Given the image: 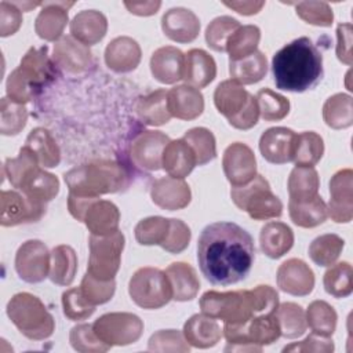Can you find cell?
<instances>
[{
  "label": "cell",
  "mask_w": 353,
  "mask_h": 353,
  "mask_svg": "<svg viewBox=\"0 0 353 353\" xmlns=\"http://www.w3.org/2000/svg\"><path fill=\"white\" fill-rule=\"evenodd\" d=\"M268 73V59L261 51L239 59L229 61V74L232 80L237 81L241 85L255 84L261 81Z\"/></svg>",
  "instance_id": "cell-36"
},
{
  "label": "cell",
  "mask_w": 353,
  "mask_h": 353,
  "mask_svg": "<svg viewBox=\"0 0 353 353\" xmlns=\"http://www.w3.org/2000/svg\"><path fill=\"white\" fill-rule=\"evenodd\" d=\"M170 229V219L149 216L141 219L135 226V240L141 245H161Z\"/></svg>",
  "instance_id": "cell-50"
},
{
  "label": "cell",
  "mask_w": 353,
  "mask_h": 353,
  "mask_svg": "<svg viewBox=\"0 0 353 353\" xmlns=\"http://www.w3.org/2000/svg\"><path fill=\"white\" fill-rule=\"evenodd\" d=\"M72 1H44L34 22L37 36L47 41H58L68 23V10Z\"/></svg>",
  "instance_id": "cell-23"
},
{
  "label": "cell",
  "mask_w": 353,
  "mask_h": 353,
  "mask_svg": "<svg viewBox=\"0 0 353 353\" xmlns=\"http://www.w3.org/2000/svg\"><path fill=\"white\" fill-rule=\"evenodd\" d=\"M168 110L179 120L197 119L204 110V97L199 88L188 84L175 85L167 92Z\"/></svg>",
  "instance_id": "cell-25"
},
{
  "label": "cell",
  "mask_w": 353,
  "mask_h": 353,
  "mask_svg": "<svg viewBox=\"0 0 353 353\" xmlns=\"http://www.w3.org/2000/svg\"><path fill=\"white\" fill-rule=\"evenodd\" d=\"M128 294L142 309H160L172 299V290L165 272L157 268H139L130 279Z\"/></svg>",
  "instance_id": "cell-9"
},
{
  "label": "cell",
  "mask_w": 353,
  "mask_h": 353,
  "mask_svg": "<svg viewBox=\"0 0 353 353\" xmlns=\"http://www.w3.org/2000/svg\"><path fill=\"white\" fill-rule=\"evenodd\" d=\"M254 261V240L237 223L219 221L201 230L197 241V262L211 284L232 285L244 280Z\"/></svg>",
  "instance_id": "cell-1"
},
{
  "label": "cell",
  "mask_w": 353,
  "mask_h": 353,
  "mask_svg": "<svg viewBox=\"0 0 353 353\" xmlns=\"http://www.w3.org/2000/svg\"><path fill=\"white\" fill-rule=\"evenodd\" d=\"M183 336L189 345L199 349H208L221 341L222 330L215 319L204 313H197L183 324Z\"/></svg>",
  "instance_id": "cell-29"
},
{
  "label": "cell",
  "mask_w": 353,
  "mask_h": 353,
  "mask_svg": "<svg viewBox=\"0 0 353 353\" xmlns=\"http://www.w3.org/2000/svg\"><path fill=\"white\" fill-rule=\"evenodd\" d=\"M288 212L291 221L299 228H316L325 222L328 212L327 204L317 194L313 199L302 200V201H288Z\"/></svg>",
  "instance_id": "cell-35"
},
{
  "label": "cell",
  "mask_w": 353,
  "mask_h": 353,
  "mask_svg": "<svg viewBox=\"0 0 353 353\" xmlns=\"http://www.w3.org/2000/svg\"><path fill=\"white\" fill-rule=\"evenodd\" d=\"M324 290L334 298H346L353 291L352 265L349 262L332 263L323 277Z\"/></svg>",
  "instance_id": "cell-46"
},
{
  "label": "cell",
  "mask_w": 353,
  "mask_h": 353,
  "mask_svg": "<svg viewBox=\"0 0 353 353\" xmlns=\"http://www.w3.org/2000/svg\"><path fill=\"white\" fill-rule=\"evenodd\" d=\"M255 98L259 108V116L265 121H279L290 113V101L270 88H261Z\"/></svg>",
  "instance_id": "cell-48"
},
{
  "label": "cell",
  "mask_w": 353,
  "mask_h": 353,
  "mask_svg": "<svg viewBox=\"0 0 353 353\" xmlns=\"http://www.w3.org/2000/svg\"><path fill=\"white\" fill-rule=\"evenodd\" d=\"M190 237L192 232L189 226L181 219L171 218L167 237L160 247L170 254H179L189 245Z\"/></svg>",
  "instance_id": "cell-57"
},
{
  "label": "cell",
  "mask_w": 353,
  "mask_h": 353,
  "mask_svg": "<svg viewBox=\"0 0 353 353\" xmlns=\"http://www.w3.org/2000/svg\"><path fill=\"white\" fill-rule=\"evenodd\" d=\"M62 309L63 314L73 321L85 320L95 312V306L85 299L80 287L70 288L62 294Z\"/></svg>",
  "instance_id": "cell-54"
},
{
  "label": "cell",
  "mask_w": 353,
  "mask_h": 353,
  "mask_svg": "<svg viewBox=\"0 0 353 353\" xmlns=\"http://www.w3.org/2000/svg\"><path fill=\"white\" fill-rule=\"evenodd\" d=\"M230 197L237 208L245 211L255 221L279 218L283 214L281 200L272 192L265 176L258 175L243 186H233Z\"/></svg>",
  "instance_id": "cell-8"
},
{
  "label": "cell",
  "mask_w": 353,
  "mask_h": 353,
  "mask_svg": "<svg viewBox=\"0 0 353 353\" xmlns=\"http://www.w3.org/2000/svg\"><path fill=\"white\" fill-rule=\"evenodd\" d=\"M272 74L277 88L305 92L323 80V55L309 37H298L273 55Z\"/></svg>",
  "instance_id": "cell-2"
},
{
  "label": "cell",
  "mask_w": 353,
  "mask_h": 353,
  "mask_svg": "<svg viewBox=\"0 0 353 353\" xmlns=\"http://www.w3.org/2000/svg\"><path fill=\"white\" fill-rule=\"evenodd\" d=\"M345 240L335 233L316 237L309 245V256L317 266H331L339 258Z\"/></svg>",
  "instance_id": "cell-44"
},
{
  "label": "cell",
  "mask_w": 353,
  "mask_h": 353,
  "mask_svg": "<svg viewBox=\"0 0 353 353\" xmlns=\"http://www.w3.org/2000/svg\"><path fill=\"white\" fill-rule=\"evenodd\" d=\"M197 165L196 154L185 139L170 141L163 150L161 168L170 176L183 179Z\"/></svg>",
  "instance_id": "cell-28"
},
{
  "label": "cell",
  "mask_w": 353,
  "mask_h": 353,
  "mask_svg": "<svg viewBox=\"0 0 353 353\" xmlns=\"http://www.w3.org/2000/svg\"><path fill=\"white\" fill-rule=\"evenodd\" d=\"M259 244L262 252L266 256L272 259H279L292 248L294 232L284 222L270 221L265 223L261 229Z\"/></svg>",
  "instance_id": "cell-32"
},
{
  "label": "cell",
  "mask_w": 353,
  "mask_h": 353,
  "mask_svg": "<svg viewBox=\"0 0 353 353\" xmlns=\"http://www.w3.org/2000/svg\"><path fill=\"white\" fill-rule=\"evenodd\" d=\"M7 316L29 339L43 341L52 335L55 321L44 303L33 294L18 292L7 303Z\"/></svg>",
  "instance_id": "cell-7"
},
{
  "label": "cell",
  "mask_w": 353,
  "mask_h": 353,
  "mask_svg": "<svg viewBox=\"0 0 353 353\" xmlns=\"http://www.w3.org/2000/svg\"><path fill=\"white\" fill-rule=\"evenodd\" d=\"M69 342L77 352H106L110 349L109 345L102 342L94 332L92 324H77L70 330Z\"/></svg>",
  "instance_id": "cell-53"
},
{
  "label": "cell",
  "mask_w": 353,
  "mask_h": 353,
  "mask_svg": "<svg viewBox=\"0 0 353 353\" xmlns=\"http://www.w3.org/2000/svg\"><path fill=\"white\" fill-rule=\"evenodd\" d=\"M296 132L287 127L268 128L259 138V152L272 164L292 161Z\"/></svg>",
  "instance_id": "cell-19"
},
{
  "label": "cell",
  "mask_w": 353,
  "mask_h": 353,
  "mask_svg": "<svg viewBox=\"0 0 353 353\" xmlns=\"http://www.w3.org/2000/svg\"><path fill=\"white\" fill-rule=\"evenodd\" d=\"M80 290L85 296V299L94 306H97V305L106 303L108 301L112 299L116 290V281L114 280L103 281V280L95 279L90 273H85L81 280Z\"/></svg>",
  "instance_id": "cell-55"
},
{
  "label": "cell",
  "mask_w": 353,
  "mask_h": 353,
  "mask_svg": "<svg viewBox=\"0 0 353 353\" xmlns=\"http://www.w3.org/2000/svg\"><path fill=\"white\" fill-rule=\"evenodd\" d=\"M185 54L172 46L157 48L150 58V72L163 84H174L183 79Z\"/></svg>",
  "instance_id": "cell-24"
},
{
  "label": "cell",
  "mask_w": 353,
  "mask_h": 353,
  "mask_svg": "<svg viewBox=\"0 0 353 353\" xmlns=\"http://www.w3.org/2000/svg\"><path fill=\"white\" fill-rule=\"evenodd\" d=\"M90 256L87 273L95 279L114 280L120 269L121 252L124 248V234L120 230L106 236L91 234L88 240Z\"/></svg>",
  "instance_id": "cell-10"
},
{
  "label": "cell",
  "mask_w": 353,
  "mask_h": 353,
  "mask_svg": "<svg viewBox=\"0 0 353 353\" xmlns=\"http://www.w3.org/2000/svg\"><path fill=\"white\" fill-rule=\"evenodd\" d=\"M336 57L345 65H352V23L336 26Z\"/></svg>",
  "instance_id": "cell-60"
},
{
  "label": "cell",
  "mask_w": 353,
  "mask_h": 353,
  "mask_svg": "<svg viewBox=\"0 0 353 353\" xmlns=\"http://www.w3.org/2000/svg\"><path fill=\"white\" fill-rule=\"evenodd\" d=\"M279 294L270 285H256L252 290L207 291L200 298L201 313L228 324H243L251 317L274 313Z\"/></svg>",
  "instance_id": "cell-3"
},
{
  "label": "cell",
  "mask_w": 353,
  "mask_h": 353,
  "mask_svg": "<svg viewBox=\"0 0 353 353\" xmlns=\"http://www.w3.org/2000/svg\"><path fill=\"white\" fill-rule=\"evenodd\" d=\"M222 168L232 186H243L256 176V159L243 142L229 145L222 156Z\"/></svg>",
  "instance_id": "cell-14"
},
{
  "label": "cell",
  "mask_w": 353,
  "mask_h": 353,
  "mask_svg": "<svg viewBox=\"0 0 353 353\" xmlns=\"http://www.w3.org/2000/svg\"><path fill=\"white\" fill-rule=\"evenodd\" d=\"M83 222L91 234L106 236L119 230L120 211L112 201L97 199L88 205Z\"/></svg>",
  "instance_id": "cell-30"
},
{
  "label": "cell",
  "mask_w": 353,
  "mask_h": 353,
  "mask_svg": "<svg viewBox=\"0 0 353 353\" xmlns=\"http://www.w3.org/2000/svg\"><path fill=\"white\" fill-rule=\"evenodd\" d=\"M240 22L229 15H221L214 18L205 29V41L210 48L218 52L226 51V43L229 37L240 28Z\"/></svg>",
  "instance_id": "cell-49"
},
{
  "label": "cell",
  "mask_w": 353,
  "mask_h": 353,
  "mask_svg": "<svg viewBox=\"0 0 353 353\" xmlns=\"http://www.w3.org/2000/svg\"><path fill=\"white\" fill-rule=\"evenodd\" d=\"M139 62L141 47L128 36H119L113 39L105 48V63L116 73L131 72L139 65Z\"/></svg>",
  "instance_id": "cell-26"
},
{
  "label": "cell",
  "mask_w": 353,
  "mask_h": 353,
  "mask_svg": "<svg viewBox=\"0 0 353 353\" xmlns=\"http://www.w3.org/2000/svg\"><path fill=\"white\" fill-rule=\"evenodd\" d=\"M170 141L161 131H141L130 145V157L138 168L157 171L161 168L163 150Z\"/></svg>",
  "instance_id": "cell-13"
},
{
  "label": "cell",
  "mask_w": 353,
  "mask_h": 353,
  "mask_svg": "<svg viewBox=\"0 0 353 353\" xmlns=\"http://www.w3.org/2000/svg\"><path fill=\"white\" fill-rule=\"evenodd\" d=\"M69 193L99 197L125 190L130 185L127 170L114 160H95L77 165L63 174Z\"/></svg>",
  "instance_id": "cell-4"
},
{
  "label": "cell",
  "mask_w": 353,
  "mask_h": 353,
  "mask_svg": "<svg viewBox=\"0 0 353 353\" xmlns=\"http://www.w3.org/2000/svg\"><path fill=\"white\" fill-rule=\"evenodd\" d=\"M172 290V299L186 302L196 298L200 290V280L193 266L186 262H174L165 269Z\"/></svg>",
  "instance_id": "cell-33"
},
{
  "label": "cell",
  "mask_w": 353,
  "mask_h": 353,
  "mask_svg": "<svg viewBox=\"0 0 353 353\" xmlns=\"http://www.w3.org/2000/svg\"><path fill=\"white\" fill-rule=\"evenodd\" d=\"M55 62L48 57L47 46L29 48L21 63L14 69L6 83L7 98L17 103L32 101L46 85L57 77Z\"/></svg>",
  "instance_id": "cell-6"
},
{
  "label": "cell",
  "mask_w": 353,
  "mask_h": 353,
  "mask_svg": "<svg viewBox=\"0 0 353 353\" xmlns=\"http://www.w3.org/2000/svg\"><path fill=\"white\" fill-rule=\"evenodd\" d=\"M106 32L108 19L97 10L80 11L70 22V36L88 47L99 43Z\"/></svg>",
  "instance_id": "cell-31"
},
{
  "label": "cell",
  "mask_w": 353,
  "mask_h": 353,
  "mask_svg": "<svg viewBox=\"0 0 353 353\" xmlns=\"http://www.w3.org/2000/svg\"><path fill=\"white\" fill-rule=\"evenodd\" d=\"M165 90H156L142 98L137 103V114L142 123L148 125H163L172 117L168 110Z\"/></svg>",
  "instance_id": "cell-37"
},
{
  "label": "cell",
  "mask_w": 353,
  "mask_h": 353,
  "mask_svg": "<svg viewBox=\"0 0 353 353\" xmlns=\"http://www.w3.org/2000/svg\"><path fill=\"white\" fill-rule=\"evenodd\" d=\"M47 205H40L29 200L23 193L15 190L1 192V218L3 226H17L21 223L37 222L46 214Z\"/></svg>",
  "instance_id": "cell-16"
},
{
  "label": "cell",
  "mask_w": 353,
  "mask_h": 353,
  "mask_svg": "<svg viewBox=\"0 0 353 353\" xmlns=\"http://www.w3.org/2000/svg\"><path fill=\"white\" fill-rule=\"evenodd\" d=\"M193 149L197 165H204L216 157V142L214 134L204 127H194L182 137Z\"/></svg>",
  "instance_id": "cell-47"
},
{
  "label": "cell",
  "mask_w": 353,
  "mask_h": 353,
  "mask_svg": "<svg viewBox=\"0 0 353 353\" xmlns=\"http://www.w3.org/2000/svg\"><path fill=\"white\" fill-rule=\"evenodd\" d=\"M150 197L157 207L176 211L188 207L192 193L189 185L183 179L168 175L153 181L150 186Z\"/></svg>",
  "instance_id": "cell-20"
},
{
  "label": "cell",
  "mask_w": 353,
  "mask_h": 353,
  "mask_svg": "<svg viewBox=\"0 0 353 353\" xmlns=\"http://www.w3.org/2000/svg\"><path fill=\"white\" fill-rule=\"evenodd\" d=\"M324 154V141L314 131H303L296 134L292 161L295 165L313 167Z\"/></svg>",
  "instance_id": "cell-41"
},
{
  "label": "cell",
  "mask_w": 353,
  "mask_h": 353,
  "mask_svg": "<svg viewBox=\"0 0 353 353\" xmlns=\"http://www.w3.org/2000/svg\"><path fill=\"white\" fill-rule=\"evenodd\" d=\"M223 4L241 15H254L262 10L265 1H223Z\"/></svg>",
  "instance_id": "cell-62"
},
{
  "label": "cell",
  "mask_w": 353,
  "mask_h": 353,
  "mask_svg": "<svg viewBox=\"0 0 353 353\" xmlns=\"http://www.w3.org/2000/svg\"><path fill=\"white\" fill-rule=\"evenodd\" d=\"M216 76L214 58L201 48H192L185 54L183 81L194 88L207 87Z\"/></svg>",
  "instance_id": "cell-27"
},
{
  "label": "cell",
  "mask_w": 353,
  "mask_h": 353,
  "mask_svg": "<svg viewBox=\"0 0 353 353\" xmlns=\"http://www.w3.org/2000/svg\"><path fill=\"white\" fill-rule=\"evenodd\" d=\"M327 212L336 223H349L353 218V171L343 168L330 181V203Z\"/></svg>",
  "instance_id": "cell-15"
},
{
  "label": "cell",
  "mask_w": 353,
  "mask_h": 353,
  "mask_svg": "<svg viewBox=\"0 0 353 353\" xmlns=\"http://www.w3.org/2000/svg\"><path fill=\"white\" fill-rule=\"evenodd\" d=\"M51 252L40 240L22 243L15 254V270L21 280L36 284L50 274Z\"/></svg>",
  "instance_id": "cell-12"
},
{
  "label": "cell",
  "mask_w": 353,
  "mask_h": 353,
  "mask_svg": "<svg viewBox=\"0 0 353 353\" xmlns=\"http://www.w3.org/2000/svg\"><path fill=\"white\" fill-rule=\"evenodd\" d=\"M0 132L3 135L19 134L28 121V110L23 103H17L7 97L1 98L0 103Z\"/></svg>",
  "instance_id": "cell-51"
},
{
  "label": "cell",
  "mask_w": 353,
  "mask_h": 353,
  "mask_svg": "<svg viewBox=\"0 0 353 353\" xmlns=\"http://www.w3.org/2000/svg\"><path fill=\"white\" fill-rule=\"evenodd\" d=\"M92 328L97 336L110 347L125 346L135 343L141 338L143 332V323L137 314L116 312L106 313L97 319Z\"/></svg>",
  "instance_id": "cell-11"
},
{
  "label": "cell",
  "mask_w": 353,
  "mask_h": 353,
  "mask_svg": "<svg viewBox=\"0 0 353 353\" xmlns=\"http://www.w3.org/2000/svg\"><path fill=\"white\" fill-rule=\"evenodd\" d=\"M252 94H250L241 84L234 80H223L218 84L214 92V105L216 110L225 116L232 125L243 110L248 106L252 99Z\"/></svg>",
  "instance_id": "cell-21"
},
{
  "label": "cell",
  "mask_w": 353,
  "mask_h": 353,
  "mask_svg": "<svg viewBox=\"0 0 353 353\" xmlns=\"http://www.w3.org/2000/svg\"><path fill=\"white\" fill-rule=\"evenodd\" d=\"M274 314L280 324L281 336L294 339L305 334L307 328L306 314L299 305L294 302H284L277 306Z\"/></svg>",
  "instance_id": "cell-43"
},
{
  "label": "cell",
  "mask_w": 353,
  "mask_h": 353,
  "mask_svg": "<svg viewBox=\"0 0 353 353\" xmlns=\"http://www.w3.org/2000/svg\"><path fill=\"white\" fill-rule=\"evenodd\" d=\"M4 174L12 188L36 204L47 205L59 193L58 178L44 171L34 153L26 146L19 149L17 157L6 160Z\"/></svg>",
  "instance_id": "cell-5"
},
{
  "label": "cell",
  "mask_w": 353,
  "mask_h": 353,
  "mask_svg": "<svg viewBox=\"0 0 353 353\" xmlns=\"http://www.w3.org/2000/svg\"><path fill=\"white\" fill-rule=\"evenodd\" d=\"M52 61L65 72L83 73L92 65V52L88 46L68 34L55 43Z\"/></svg>",
  "instance_id": "cell-18"
},
{
  "label": "cell",
  "mask_w": 353,
  "mask_h": 353,
  "mask_svg": "<svg viewBox=\"0 0 353 353\" xmlns=\"http://www.w3.org/2000/svg\"><path fill=\"white\" fill-rule=\"evenodd\" d=\"M276 281L281 291L294 296H305L314 288V273L302 259L291 258L279 266Z\"/></svg>",
  "instance_id": "cell-17"
},
{
  "label": "cell",
  "mask_w": 353,
  "mask_h": 353,
  "mask_svg": "<svg viewBox=\"0 0 353 353\" xmlns=\"http://www.w3.org/2000/svg\"><path fill=\"white\" fill-rule=\"evenodd\" d=\"M323 119L334 130L350 127L353 124L352 97L343 92L330 97L323 106Z\"/></svg>",
  "instance_id": "cell-40"
},
{
  "label": "cell",
  "mask_w": 353,
  "mask_h": 353,
  "mask_svg": "<svg viewBox=\"0 0 353 353\" xmlns=\"http://www.w3.org/2000/svg\"><path fill=\"white\" fill-rule=\"evenodd\" d=\"M22 25V11L12 1L0 3V36L14 34Z\"/></svg>",
  "instance_id": "cell-58"
},
{
  "label": "cell",
  "mask_w": 353,
  "mask_h": 353,
  "mask_svg": "<svg viewBox=\"0 0 353 353\" xmlns=\"http://www.w3.org/2000/svg\"><path fill=\"white\" fill-rule=\"evenodd\" d=\"M320 179L314 167L295 165L290 172L287 188L291 201L313 199L319 194Z\"/></svg>",
  "instance_id": "cell-39"
},
{
  "label": "cell",
  "mask_w": 353,
  "mask_h": 353,
  "mask_svg": "<svg viewBox=\"0 0 353 353\" xmlns=\"http://www.w3.org/2000/svg\"><path fill=\"white\" fill-rule=\"evenodd\" d=\"M261 40V30L255 25L240 26L228 40L226 52L229 54V61H239L251 54L258 48Z\"/></svg>",
  "instance_id": "cell-42"
},
{
  "label": "cell",
  "mask_w": 353,
  "mask_h": 353,
  "mask_svg": "<svg viewBox=\"0 0 353 353\" xmlns=\"http://www.w3.org/2000/svg\"><path fill=\"white\" fill-rule=\"evenodd\" d=\"M296 15L306 23L328 28L332 25L334 12L325 1H299L295 3Z\"/></svg>",
  "instance_id": "cell-52"
},
{
  "label": "cell",
  "mask_w": 353,
  "mask_h": 353,
  "mask_svg": "<svg viewBox=\"0 0 353 353\" xmlns=\"http://www.w3.org/2000/svg\"><path fill=\"white\" fill-rule=\"evenodd\" d=\"M148 349L152 352H189L190 347L183 332L178 330H160L150 336Z\"/></svg>",
  "instance_id": "cell-56"
},
{
  "label": "cell",
  "mask_w": 353,
  "mask_h": 353,
  "mask_svg": "<svg viewBox=\"0 0 353 353\" xmlns=\"http://www.w3.org/2000/svg\"><path fill=\"white\" fill-rule=\"evenodd\" d=\"M23 146L34 153L40 167L43 168H54L61 161L59 146L51 132L44 127L33 128L29 132Z\"/></svg>",
  "instance_id": "cell-34"
},
{
  "label": "cell",
  "mask_w": 353,
  "mask_h": 353,
  "mask_svg": "<svg viewBox=\"0 0 353 353\" xmlns=\"http://www.w3.org/2000/svg\"><path fill=\"white\" fill-rule=\"evenodd\" d=\"M334 342L330 336H323L319 334H309L303 341L291 343L283 349V352H332Z\"/></svg>",
  "instance_id": "cell-59"
},
{
  "label": "cell",
  "mask_w": 353,
  "mask_h": 353,
  "mask_svg": "<svg viewBox=\"0 0 353 353\" xmlns=\"http://www.w3.org/2000/svg\"><path fill=\"white\" fill-rule=\"evenodd\" d=\"M161 29L172 41L190 43L200 33V21L192 10L174 7L164 12L161 18Z\"/></svg>",
  "instance_id": "cell-22"
},
{
  "label": "cell",
  "mask_w": 353,
  "mask_h": 353,
  "mask_svg": "<svg viewBox=\"0 0 353 353\" xmlns=\"http://www.w3.org/2000/svg\"><path fill=\"white\" fill-rule=\"evenodd\" d=\"M124 7L134 15L149 17L159 11L161 1H124Z\"/></svg>",
  "instance_id": "cell-61"
},
{
  "label": "cell",
  "mask_w": 353,
  "mask_h": 353,
  "mask_svg": "<svg viewBox=\"0 0 353 353\" xmlns=\"http://www.w3.org/2000/svg\"><path fill=\"white\" fill-rule=\"evenodd\" d=\"M306 323L312 332L331 336L336 328L338 314L335 309L325 301H313L306 310Z\"/></svg>",
  "instance_id": "cell-45"
},
{
  "label": "cell",
  "mask_w": 353,
  "mask_h": 353,
  "mask_svg": "<svg viewBox=\"0 0 353 353\" xmlns=\"http://www.w3.org/2000/svg\"><path fill=\"white\" fill-rule=\"evenodd\" d=\"M77 270V255L70 245L61 244L51 251L50 280L58 285H70Z\"/></svg>",
  "instance_id": "cell-38"
}]
</instances>
